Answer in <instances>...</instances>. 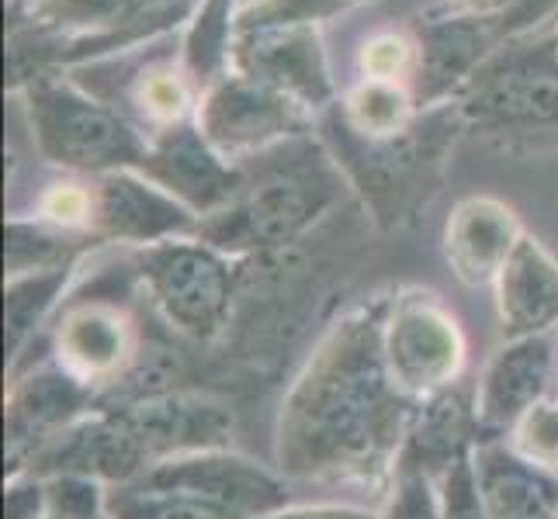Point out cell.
I'll list each match as a JSON object with an SVG mask.
<instances>
[{
	"instance_id": "1",
	"label": "cell",
	"mask_w": 558,
	"mask_h": 519,
	"mask_svg": "<svg viewBox=\"0 0 558 519\" xmlns=\"http://www.w3.org/2000/svg\"><path fill=\"white\" fill-rule=\"evenodd\" d=\"M392 295H375L323 333L275 422L278 471L295 482H381L396 471L420 406L399 392L381 346Z\"/></svg>"
},
{
	"instance_id": "2",
	"label": "cell",
	"mask_w": 558,
	"mask_h": 519,
	"mask_svg": "<svg viewBox=\"0 0 558 519\" xmlns=\"http://www.w3.org/2000/svg\"><path fill=\"white\" fill-rule=\"evenodd\" d=\"M451 104L472 136L507 149L558 146V63L548 32L499 46Z\"/></svg>"
},
{
	"instance_id": "3",
	"label": "cell",
	"mask_w": 558,
	"mask_h": 519,
	"mask_svg": "<svg viewBox=\"0 0 558 519\" xmlns=\"http://www.w3.org/2000/svg\"><path fill=\"white\" fill-rule=\"evenodd\" d=\"M22 101L38 157L60 170L81 177L136 170L149 149V136L136 122L63 73L28 84Z\"/></svg>"
},
{
	"instance_id": "4",
	"label": "cell",
	"mask_w": 558,
	"mask_h": 519,
	"mask_svg": "<svg viewBox=\"0 0 558 519\" xmlns=\"http://www.w3.org/2000/svg\"><path fill=\"white\" fill-rule=\"evenodd\" d=\"M458 132H465L461 114L454 104H437L420 111L416 125L399 139H361L337 122V157L343 170L351 173L357 190L375 208V215L385 222H396L410 201L420 195V184L430 181V173L440 166L448 143H454Z\"/></svg>"
},
{
	"instance_id": "5",
	"label": "cell",
	"mask_w": 558,
	"mask_h": 519,
	"mask_svg": "<svg viewBox=\"0 0 558 519\" xmlns=\"http://www.w3.org/2000/svg\"><path fill=\"white\" fill-rule=\"evenodd\" d=\"M136 274L146 284L149 301L157 305L167 325L187 339H216L233 309V257L198 236L167 239L136 254Z\"/></svg>"
},
{
	"instance_id": "6",
	"label": "cell",
	"mask_w": 558,
	"mask_h": 519,
	"mask_svg": "<svg viewBox=\"0 0 558 519\" xmlns=\"http://www.w3.org/2000/svg\"><path fill=\"white\" fill-rule=\"evenodd\" d=\"M333 208V187L310 173H281L250 184L216 215L202 219L198 239L226 257L275 254L299 243Z\"/></svg>"
},
{
	"instance_id": "7",
	"label": "cell",
	"mask_w": 558,
	"mask_h": 519,
	"mask_svg": "<svg viewBox=\"0 0 558 519\" xmlns=\"http://www.w3.org/2000/svg\"><path fill=\"white\" fill-rule=\"evenodd\" d=\"M381 346L392 381L416 406L454 388L465 371V333L440 295L423 287H407L389 298Z\"/></svg>"
},
{
	"instance_id": "8",
	"label": "cell",
	"mask_w": 558,
	"mask_h": 519,
	"mask_svg": "<svg viewBox=\"0 0 558 519\" xmlns=\"http://www.w3.org/2000/svg\"><path fill=\"white\" fill-rule=\"evenodd\" d=\"M316 114L288 98L284 90L260 84L254 76L229 70L222 81L202 90L195 122L211 149L229 163H243L257 152L275 149L310 132Z\"/></svg>"
},
{
	"instance_id": "9",
	"label": "cell",
	"mask_w": 558,
	"mask_h": 519,
	"mask_svg": "<svg viewBox=\"0 0 558 519\" xmlns=\"http://www.w3.org/2000/svg\"><path fill=\"white\" fill-rule=\"evenodd\" d=\"M94 398L98 392L66 374L56 360L25 368L22 378L11 381L4 401L8 474L28 471L38 454L94 412Z\"/></svg>"
},
{
	"instance_id": "10",
	"label": "cell",
	"mask_w": 558,
	"mask_h": 519,
	"mask_svg": "<svg viewBox=\"0 0 558 519\" xmlns=\"http://www.w3.org/2000/svg\"><path fill=\"white\" fill-rule=\"evenodd\" d=\"M410 35L416 38V76L413 98L420 111L451 104L475 70L507 42L499 32L496 14H461V11H427L410 22Z\"/></svg>"
},
{
	"instance_id": "11",
	"label": "cell",
	"mask_w": 558,
	"mask_h": 519,
	"mask_svg": "<svg viewBox=\"0 0 558 519\" xmlns=\"http://www.w3.org/2000/svg\"><path fill=\"white\" fill-rule=\"evenodd\" d=\"M136 170L195 211L198 219L216 215L250 187L246 170L211 149L195 119L153 132L149 149Z\"/></svg>"
},
{
	"instance_id": "12",
	"label": "cell",
	"mask_w": 558,
	"mask_h": 519,
	"mask_svg": "<svg viewBox=\"0 0 558 519\" xmlns=\"http://www.w3.org/2000/svg\"><path fill=\"white\" fill-rule=\"evenodd\" d=\"M140 354V330L111 298L70 301L52 330V360L87 388H119Z\"/></svg>"
},
{
	"instance_id": "13",
	"label": "cell",
	"mask_w": 558,
	"mask_h": 519,
	"mask_svg": "<svg viewBox=\"0 0 558 519\" xmlns=\"http://www.w3.org/2000/svg\"><path fill=\"white\" fill-rule=\"evenodd\" d=\"M87 181L94 195L90 233L101 243H129L146 249L167 239L198 236L202 219L195 211L170 198L140 170H114Z\"/></svg>"
},
{
	"instance_id": "14",
	"label": "cell",
	"mask_w": 558,
	"mask_h": 519,
	"mask_svg": "<svg viewBox=\"0 0 558 519\" xmlns=\"http://www.w3.org/2000/svg\"><path fill=\"white\" fill-rule=\"evenodd\" d=\"M233 70L284 90L288 98H295L313 114L337 101V84L330 60H326L319 25H275L240 32Z\"/></svg>"
},
{
	"instance_id": "15",
	"label": "cell",
	"mask_w": 558,
	"mask_h": 519,
	"mask_svg": "<svg viewBox=\"0 0 558 519\" xmlns=\"http://www.w3.org/2000/svg\"><path fill=\"white\" fill-rule=\"evenodd\" d=\"M140 482L191 492L243 519H264L271 512L288 509L284 478L229 447L174 457V460H167V465L153 468Z\"/></svg>"
},
{
	"instance_id": "16",
	"label": "cell",
	"mask_w": 558,
	"mask_h": 519,
	"mask_svg": "<svg viewBox=\"0 0 558 519\" xmlns=\"http://www.w3.org/2000/svg\"><path fill=\"white\" fill-rule=\"evenodd\" d=\"M558 378L555 336L504 339L475 384V427L478 440H507L537 401L548 398Z\"/></svg>"
},
{
	"instance_id": "17",
	"label": "cell",
	"mask_w": 558,
	"mask_h": 519,
	"mask_svg": "<svg viewBox=\"0 0 558 519\" xmlns=\"http://www.w3.org/2000/svg\"><path fill=\"white\" fill-rule=\"evenodd\" d=\"M521 239L524 228L507 201L472 195L454 205L445 225V260L465 287H493Z\"/></svg>"
},
{
	"instance_id": "18",
	"label": "cell",
	"mask_w": 558,
	"mask_h": 519,
	"mask_svg": "<svg viewBox=\"0 0 558 519\" xmlns=\"http://www.w3.org/2000/svg\"><path fill=\"white\" fill-rule=\"evenodd\" d=\"M478 495L489 519H555L558 471L524 457L507 440H478L472 450Z\"/></svg>"
},
{
	"instance_id": "19",
	"label": "cell",
	"mask_w": 558,
	"mask_h": 519,
	"mask_svg": "<svg viewBox=\"0 0 558 519\" xmlns=\"http://www.w3.org/2000/svg\"><path fill=\"white\" fill-rule=\"evenodd\" d=\"M496 319L504 339L545 336L558 325V260L542 239L524 233L513 257L499 271L496 284Z\"/></svg>"
},
{
	"instance_id": "20",
	"label": "cell",
	"mask_w": 558,
	"mask_h": 519,
	"mask_svg": "<svg viewBox=\"0 0 558 519\" xmlns=\"http://www.w3.org/2000/svg\"><path fill=\"white\" fill-rule=\"evenodd\" d=\"M81 263L52 267V271L17 274L4 281V357L8 371L14 374L25 363V350L43 330L46 319L56 312V305L63 301L66 287Z\"/></svg>"
},
{
	"instance_id": "21",
	"label": "cell",
	"mask_w": 558,
	"mask_h": 519,
	"mask_svg": "<svg viewBox=\"0 0 558 519\" xmlns=\"http://www.w3.org/2000/svg\"><path fill=\"white\" fill-rule=\"evenodd\" d=\"M240 0H198L184 28L181 66L195 84L198 98L216 81L233 70V52L240 38Z\"/></svg>"
},
{
	"instance_id": "22",
	"label": "cell",
	"mask_w": 558,
	"mask_h": 519,
	"mask_svg": "<svg viewBox=\"0 0 558 519\" xmlns=\"http://www.w3.org/2000/svg\"><path fill=\"white\" fill-rule=\"evenodd\" d=\"M94 246H101L98 236L70 233V228L49 225L46 219H38V215L35 219L11 215L8 225H4V267H8V277L81 263L84 254H87V249H94Z\"/></svg>"
},
{
	"instance_id": "23",
	"label": "cell",
	"mask_w": 558,
	"mask_h": 519,
	"mask_svg": "<svg viewBox=\"0 0 558 519\" xmlns=\"http://www.w3.org/2000/svg\"><path fill=\"white\" fill-rule=\"evenodd\" d=\"M420 104L410 84L357 81L340 104V122L361 139H399L416 125Z\"/></svg>"
},
{
	"instance_id": "24",
	"label": "cell",
	"mask_w": 558,
	"mask_h": 519,
	"mask_svg": "<svg viewBox=\"0 0 558 519\" xmlns=\"http://www.w3.org/2000/svg\"><path fill=\"white\" fill-rule=\"evenodd\" d=\"M129 101L140 111L143 122H149L160 132V128L195 119L198 90L181 63H149L136 73V81H132Z\"/></svg>"
},
{
	"instance_id": "25",
	"label": "cell",
	"mask_w": 558,
	"mask_h": 519,
	"mask_svg": "<svg viewBox=\"0 0 558 519\" xmlns=\"http://www.w3.org/2000/svg\"><path fill=\"white\" fill-rule=\"evenodd\" d=\"M108 519H243V516L181 489L132 482L111 489Z\"/></svg>"
},
{
	"instance_id": "26",
	"label": "cell",
	"mask_w": 558,
	"mask_h": 519,
	"mask_svg": "<svg viewBox=\"0 0 558 519\" xmlns=\"http://www.w3.org/2000/svg\"><path fill=\"white\" fill-rule=\"evenodd\" d=\"M416 38L410 32H375L364 38L357 49L361 81H385V84H410L416 76Z\"/></svg>"
},
{
	"instance_id": "27",
	"label": "cell",
	"mask_w": 558,
	"mask_h": 519,
	"mask_svg": "<svg viewBox=\"0 0 558 519\" xmlns=\"http://www.w3.org/2000/svg\"><path fill=\"white\" fill-rule=\"evenodd\" d=\"M364 4H375V0H257V4L240 11V32L275 25H323Z\"/></svg>"
},
{
	"instance_id": "28",
	"label": "cell",
	"mask_w": 558,
	"mask_h": 519,
	"mask_svg": "<svg viewBox=\"0 0 558 519\" xmlns=\"http://www.w3.org/2000/svg\"><path fill=\"white\" fill-rule=\"evenodd\" d=\"M49 519H108L111 489L90 474H43Z\"/></svg>"
},
{
	"instance_id": "29",
	"label": "cell",
	"mask_w": 558,
	"mask_h": 519,
	"mask_svg": "<svg viewBox=\"0 0 558 519\" xmlns=\"http://www.w3.org/2000/svg\"><path fill=\"white\" fill-rule=\"evenodd\" d=\"M38 219H46L49 225L70 228V233H90L94 219V195L90 181H56L43 190V198L35 205Z\"/></svg>"
},
{
	"instance_id": "30",
	"label": "cell",
	"mask_w": 558,
	"mask_h": 519,
	"mask_svg": "<svg viewBox=\"0 0 558 519\" xmlns=\"http://www.w3.org/2000/svg\"><path fill=\"white\" fill-rule=\"evenodd\" d=\"M378 519H440V498H437V478L396 468V485Z\"/></svg>"
},
{
	"instance_id": "31",
	"label": "cell",
	"mask_w": 558,
	"mask_h": 519,
	"mask_svg": "<svg viewBox=\"0 0 558 519\" xmlns=\"http://www.w3.org/2000/svg\"><path fill=\"white\" fill-rule=\"evenodd\" d=\"M510 436H513L510 444L524 457L558 471V401L555 398L537 401V406L517 422V430Z\"/></svg>"
},
{
	"instance_id": "32",
	"label": "cell",
	"mask_w": 558,
	"mask_h": 519,
	"mask_svg": "<svg viewBox=\"0 0 558 519\" xmlns=\"http://www.w3.org/2000/svg\"><path fill=\"white\" fill-rule=\"evenodd\" d=\"M437 498H440V519H489L483 495H478L472 454L458 457L454 465L437 478Z\"/></svg>"
},
{
	"instance_id": "33",
	"label": "cell",
	"mask_w": 558,
	"mask_h": 519,
	"mask_svg": "<svg viewBox=\"0 0 558 519\" xmlns=\"http://www.w3.org/2000/svg\"><path fill=\"white\" fill-rule=\"evenodd\" d=\"M4 519H49L46 478L35 471L8 474L4 482Z\"/></svg>"
},
{
	"instance_id": "34",
	"label": "cell",
	"mask_w": 558,
	"mask_h": 519,
	"mask_svg": "<svg viewBox=\"0 0 558 519\" xmlns=\"http://www.w3.org/2000/svg\"><path fill=\"white\" fill-rule=\"evenodd\" d=\"M558 11V0H499V8L493 11L499 32L510 42V38L534 35L545 22H551Z\"/></svg>"
},
{
	"instance_id": "35",
	"label": "cell",
	"mask_w": 558,
	"mask_h": 519,
	"mask_svg": "<svg viewBox=\"0 0 558 519\" xmlns=\"http://www.w3.org/2000/svg\"><path fill=\"white\" fill-rule=\"evenodd\" d=\"M264 519H378V512L357 506H288Z\"/></svg>"
},
{
	"instance_id": "36",
	"label": "cell",
	"mask_w": 558,
	"mask_h": 519,
	"mask_svg": "<svg viewBox=\"0 0 558 519\" xmlns=\"http://www.w3.org/2000/svg\"><path fill=\"white\" fill-rule=\"evenodd\" d=\"M445 8L461 14H493L499 8V0H445Z\"/></svg>"
},
{
	"instance_id": "37",
	"label": "cell",
	"mask_w": 558,
	"mask_h": 519,
	"mask_svg": "<svg viewBox=\"0 0 558 519\" xmlns=\"http://www.w3.org/2000/svg\"><path fill=\"white\" fill-rule=\"evenodd\" d=\"M548 42H551V55H555V63H558V22L548 28Z\"/></svg>"
},
{
	"instance_id": "38",
	"label": "cell",
	"mask_w": 558,
	"mask_h": 519,
	"mask_svg": "<svg viewBox=\"0 0 558 519\" xmlns=\"http://www.w3.org/2000/svg\"><path fill=\"white\" fill-rule=\"evenodd\" d=\"M555 519H558V516H555Z\"/></svg>"
}]
</instances>
